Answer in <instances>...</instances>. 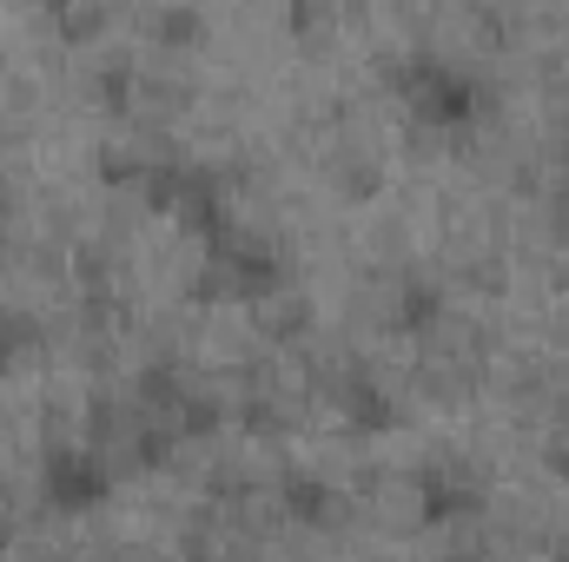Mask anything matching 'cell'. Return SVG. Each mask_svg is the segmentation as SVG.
Here are the masks:
<instances>
[{
	"label": "cell",
	"mask_w": 569,
	"mask_h": 562,
	"mask_svg": "<svg viewBox=\"0 0 569 562\" xmlns=\"http://www.w3.org/2000/svg\"><path fill=\"white\" fill-rule=\"evenodd\" d=\"M477 562H563L557 543H523V536H483Z\"/></svg>",
	"instance_id": "1"
},
{
	"label": "cell",
	"mask_w": 569,
	"mask_h": 562,
	"mask_svg": "<svg viewBox=\"0 0 569 562\" xmlns=\"http://www.w3.org/2000/svg\"><path fill=\"white\" fill-rule=\"evenodd\" d=\"M563 543H569V536H563Z\"/></svg>",
	"instance_id": "2"
}]
</instances>
